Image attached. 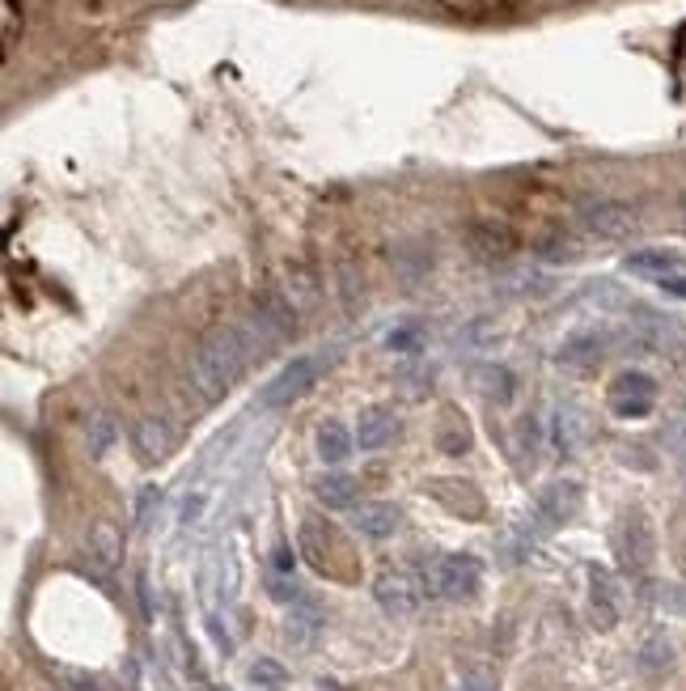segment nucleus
Instances as JSON below:
<instances>
[{"mask_svg": "<svg viewBox=\"0 0 686 691\" xmlns=\"http://www.w3.org/2000/svg\"><path fill=\"white\" fill-rule=\"evenodd\" d=\"M246 365H250V357H246L242 331L216 327L208 340L195 348V357L187 361V382H191V391L200 395V403H216L233 382H238V374Z\"/></svg>", "mask_w": 686, "mask_h": 691, "instance_id": "obj_1", "label": "nucleus"}, {"mask_svg": "<svg viewBox=\"0 0 686 691\" xmlns=\"http://www.w3.org/2000/svg\"><path fill=\"white\" fill-rule=\"evenodd\" d=\"M581 225L602 242H623L640 229V212L623 200H598V204H585Z\"/></svg>", "mask_w": 686, "mask_h": 691, "instance_id": "obj_2", "label": "nucleus"}, {"mask_svg": "<svg viewBox=\"0 0 686 691\" xmlns=\"http://www.w3.org/2000/svg\"><path fill=\"white\" fill-rule=\"evenodd\" d=\"M314 378H318V357H297V361H288L280 374L267 382V391H263V407H284V403H293V399H301L305 391L314 386Z\"/></svg>", "mask_w": 686, "mask_h": 691, "instance_id": "obj_3", "label": "nucleus"}, {"mask_svg": "<svg viewBox=\"0 0 686 691\" xmlns=\"http://www.w3.org/2000/svg\"><path fill=\"white\" fill-rule=\"evenodd\" d=\"M479 577H483V569H479L475 556H466V552L445 556L441 569H437V590H441L449 602H466V598L479 594Z\"/></svg>", "mask_w": 686, "mask_h": 691, "instance_id": "obj_4", "label": "nucleus"}, {"mask_svg": "<svg viewBox=\"0 0 686 691\" xmlns=\"http://www.w3.org/2000/svg\"><path fill=\"white\" fill-rule=\"evenodd\" d=\"M653 395H657V382L648 374H640V369H631V374H619L615 386H610V407H615L619 416L636 420L653 407Z\"/></svg>", "mask_w": 686, "mask_h": 691, "instance_id": "obj_5", "label": "nucleus"}, {"mask_svg": "<svg viewBox=\"0 0 686 691\" xmlns=\"http://www.w3.org/2000/svg\"><path fill=\"white\" fill-rule=\"evenodd\" d=\"M174 441H178V433L166 416H144L132 429V450H136L140 463H161V458H170Z\"/></svg>", "mask_w": 686, "mask_h": 691, "instance_id": "obj_6", "label": "nucleus"}, {"mask_svg": "<svg viewBox=\"0 0 686 691\" xmlns=\"http://www.w3.org/2000/svg\"><path fill=\"white\" fill-rule=\"evenodd\" d=\"M373 598H377V607H382L386 615H411L415 607H420V590H415V581L399 569H390L377 577V586H373Z\"/></svg>", "mask_w": 686, "mask_h": 691, "instance_id": "obj_7", "label": "nucleus"}, {"mask_svg": "<svg viewBox=\"0 0 686 691\" xmlns=\"http://www.w3.org/2000/svg\"><path fill=\"white\" fill-rule=\"evenodd\" d=\"M466 246H471V255L479 263H504L513 255V234L496 221H475L466 229Z\"/></svg>", "mask_w": 686, "mask_h": 691, "instance_id": "obj_8", "label": "nucleus"}, {"mask_svg": "<svg viewBox=\"0 0 686 691\" xmlns=\"http://www.w3.org/2000/svg\"><path fill=\"white\" fill-rule=\"evenodd\" d=\"M640 340L661 352L670 361H686V327L674 323V318H661V314H644V327H640Z\"/></svg>", "mask_w": 686, "mask_h": 691, "instance_id": "obj_9", "label": "nucleus"}, {"mask_svg": "<svg viewBox=\"0 0 686 691\" xmlns=\"http://www.w3.org/2000/svg\"><path fill=\"white\" fill-rule=\"evenodd\" d=\"M399 437V416L390 407H365L356 416V446L360 450H382L386 441Z\"/></svg>", "mask_w": 686, "mask_h": 691, "instance_id": "obj_10", "label": "nucleus"}, {"mask_svg": "<svg viewBox=\"0 0 686 691\" xmlns=\"http://www.w3.org/2000/svg\"><path fill=\"white\" fill-rule=\"evenodd\" d=\"M623 263H627V272L648 276V280H657V285L665 276H678L686 268V259L678 251H665V246H644V251H631Z\"/></svg>", "mask_w": 686, "mask_h": 691, "instance_id": "obj_11", "label": "nucleus"}, {"mask_svg": "<svg viewBox=\"0 0 686 691\" xmlns=\"http://www.w3.org/2000/svg\"><path fill=\"white\" fill-rule=\"evenodd\" d=\"M576 509H581V484H572V480H555L538 496V513H543L547 526H564Z\"/></svg>", "mask_w": 686, "mask_h": 691, "instance_id": "obj_12", "label": "nucleus"}, {"mask_svg": "<svg viewBox=\"0 0 686 691\" xmlns=\"http://www.w3.org/2000/svg\"><path fill=\"white\" fill-rule=\"evenodd\" d=\"M471 391L487 403H509L513 399V374L500 361H483L471 369Z\"/></svg>", "mask_w": 686, "mask_h": 691, "instance_id": "obj_13", "label": "nucleus"}, {"mask_svg": "<svg viewBox=\"0 0 686 691\" xmlns=\"http://www.w3.org/2000/svg\"><path fill=\"white\" fill-rule=\"evenodd\" d=\"M399 509L394 505H386V501H373V505H360L356 513H352V526L360 530L365 539H390L394 530H399Z\"/></svg>", "mask_w": 686, "mask_h": 691, "instance_id": "obj_14", "label": "nucleus"}, {"mask_svg": "<svg viewBox=\"0 0 686 691\" xmlns=\"http://www.w3.org/2000/svg\"><path fill=\"white\" fill-rule=\"evenodd\" d=\"M85 547L102 569H115V564L123 560V530L115 522H94L89 526V535H85Z\"/></svg>", "mask_w": 686, "mask_h": 691, "instance_id": "obj_15", "label": "nucleus"}, {"mask_svg": "<svg viewBox=\"0 0 686 691\" xmlns=\"http://www.w3.org/2000/svg\"><path fill=\"white\" fill-rule=\"evenodd\" d=\"M598 357H602V340H598V331H572L568 340L559 344V352H555V361L564 365V369H589Z\"/></svg>", "mask_w": 686, "mask_h": 691, "instance_id": "obj_16", "label": "nucleus"}, {"mask_svg": "<svg viewBox=\"0 0 686 691\" xmlns=\"http://www.w3.org/2000/svg\"><path fill=\"white\" fill-rule=\"evenodd\" d=\"M623 556H627V569H648L653 564V535H648V522L640 518H627V530H623Z\"/></svg>", "mask_w": 686, "mask_h": 691, "instance_id": "obj_17", "label": "nucleus"}, {"mask_svg": "<svg viewBox=\"0 0 686 691\" xmlns=\"http://www.w3.org/2000/svg\"><path fill=\"white\" fill-rule=\"evenodd\" d=\"M589 594H593V619H598L602 628H615L619 607H615V586H610L606 569H589Z\"/></svg>", "mask_w": 686, "mask_h": 691, "instance_id": "obj_18", "label": "nucleus"}, {"mask_svg": "<svg viewBox=\"0 0 686 691\" xmlns=\"http://www.w3.org/2000/svg\"><path fill=\"white\" fill-rule=\"evenodd\" d=\"M352 446H356V437H352L348 429H343V424L327 420V424H322V429H318V454H322V463H331V467L348 463Z\"/></svg>", "mask_w": 686, "mask_h": 691, "instance_id": "obj_19", "label": "nucleus"}, {"mask_svg": "<svg viewBox=\"0 0 686 691\" xmlns=\"http://www.w3.org/2000/svg\"><path fill=\"white\" fill-rule=\"evenodd\" d=\"M314 492H318V501L327 509H348L356 501V480H352V475H343V471H331V475H322V480L314 484Z\"/></svg>", "mask_w": 686, "mask_h": 691, "instance_id": "obj_20", "label": "nucleus"}, {"mask_svg": "<svg viewBox=\"0 0 686 691\" xmlns=\"http://www.w3.org/2000/svg\"><path fill=\"white\" fill-rule=\"evenodd\" d=\"M284 297H288V306H293V310H310L314 301H318L314 276H310V272H301V268H293V272L284 276Z\"/></svg>", "mask_w": 686, "mask_h": 691, "instance_id": "obj_21", "label": "nucleus"}, {"mask_svg": "<svg viewBox=\"0 0 686 691\" xmlns=\"http://www.w3.org/2000/svg\"><path fill=\"white\" fill-rule=\"evenodd\" d=\"M670 662H674V645L665 641L661 632H653V636H648V641L640 645V666H644V670H665Z\"/></svg>", "mask_w": 686, "mask_h": 691, "instance_id": "obj_22", "label": "nucleus"}, {"mask_svg": "<svg viewBox=\"0 0 686 691\" xmlns=\"http://www.w3.org/2000/svg\"><path fill=\"white\" fill-rule=\"evenodd\" d=\"M250 683L255 687H267V691H280L288 683V670L276 662V658H259L255 666H250Z\"/></svg>", "mask_w": 686, "mask_h": 691, "instance_id": "obj_23", "label": "nucleus"}, {"mask_svg": "<svg viewBox=\"0 0 686 691\" xmlns=\"http://www.w3.org/2000/svg\"><path fill=\"white\" fill-rule=\"evenodd\" d=\"M559 429H555V437H559V450H576L585 441V420L576 416V412H559Z\"/></svg>", "mask_w": 686, "mask_h": 691, "instance_id": "obj_24", "label": "nucleus"}, {"mask_svg": "<svg viewBox=\"0 0 686 691\" xmlns=\"http://www.w3.org/2000/svg\"><path fill=\"white\" fill-rule=\"evenodd\" d=\"M543 259H551V263H576V259H581V246H576V238H551L543 246Z\"/></svg>", "mask_w": 686, "mask_h": 691, "instance_id": "obj_25", "label": "nucleus"}, {"mask_svg": "<svg viewBox=\"0 0 686 691\" xmlns=\"http://www.w3.org/2000/svg\"><path fill=\"white\" fill-rule=\"evenodd\" d=\"M111 437H115L111 420H106V416H98V420H94V429H89V454H102L106 446H111Z\"/></svg>", "mask_w": 686, "mask_h": 691, "instance_id": "obj_26", "label": "nucleus"}, {"mask_svg": "<svg viewBox=\"0 0 686 691\" xmlns=\"http://www.w3.org/2000/svg\"><path fill=\"white\" fill-rule=\"evenodd\" d=\"M17 30H22V13H17V0H5V51L17 47Z\"/></svg>", "mask_w": 686, "mask_h": 691, "instance_id": "obj_27", "label": "nucleus"}, {"mask_svg": "<svg viewBox=\"0 0 686 691\" xmlns=\"http://www.w3.org/2000/svg\"><path fill=\"white\" fill-rule=\"evenodd\" d=\"M161 505V492L157 488H144L140 492V501H136V522L140 526H149V518H153V509Z\"/></svg>", "mask_w": 686, "mask_h": 691, "instance_id": "obj_28", "label": "nucleus"}, {"mask_svg": "<svg viewBox=\"0 0 686 691\" xmlns=\"http://www.w3.org/2000/svg\"><path fill=\"white\" fill-rule=\"evenodd\" d=\"M204 505H208V496H204V492H191L187 501H183V526H195V522H200Z\"/></svg>", "mask_w": 686, "mask_h": 691, "instance_id": "obj_29", "label": "nucleus"}, {"mask_svg": "<svg viewBox=\"0 0 686 691\" xmlns=\"http://www.w3.org/2000/svg\"><path fill=\"white\" fill-rule=\"evenodd\" d=\"M661 602H665L670 611L686 615V586H665V590H661Z\"/></svg>", "mask_w": 686, "mask_h": 691, "instance_id": "obj_30", "label": "nucleus"}, {"mask_svg": "<svg viewBox=\"0 0 686 691\" xmlns=\"http://www.w3.org/2000/svg\"><path fill=\"white\" fill-rule=\"evenodd\" d=\"M661 293L686 301V276H682V272H678V276H665V280H661Z\"/></svg>", "mask_w": 686, "mask_h": 691, "instance_id": "obj_31", "label": "nucleus"}, {"mask_svg": "<svg viewBox=\"0 0 686 691\" xmlns=\"http://www.w3.org/2000/svg\"><path fill=\"white\" fill-rule=\"evenodd\" d=\"M458 691H496V687H492V679H487V675H471V679H462Z\"/></svg>", "mask_w": 686, "mask_h": 691, "instance_id": "obj_32", "label": "nucleus"}, {"mask_svg": "<svg viewBox=\"0 0 686 691\" xmlns=\"http://www.w3.org/2000/svg\"><path fill=\"white\" fill-rule=\"evenodd\" d=\"M140 607H144V619H153V598H149V577L140 573Z\"/></svg>", "mask_w": 686, "mask_h": 691, "instance_id": "obj_33", "label": "nucleus"}, {"mask_svg": "<svg viewBox=\"0 0 686 691\" xmlns=\"http://www.w3.org/2000/svg\"><path fill=\"white\" fill-rule=\"evenodd\" d=\"M276 569H293V556H288V547H280V552H276Z\"/></svg>", "mask_w": 686, "mask_h": 691, "instance_id": "obj_34", "label": "nucleus"}]
</instances>
